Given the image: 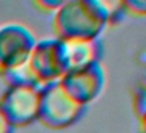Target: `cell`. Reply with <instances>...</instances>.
Wrapping results in <instances>:
<instances>
[{"label": "cell", "mask_w": 146, "mask_h": 133, "mask_svg": "<svg viewBox=\"0 0 146 133\" xmlns=\"http://www.w3.org/2000/svg\"><path fill=\"white\" fill-rule=\"evenodd\" d=\"M123 3L124 14H137L143 16L146 11V2L145 0H133V2H121Z\"/></svg>", "instance_id": "30bf717a"}, {"label": "cell", "mask_w": 146, "mask_h": 133, "mask_svg": "<svg viewBox=\"0 0 146 133\" xmlns=\"http://www.w3.org/2000/svg\"><path fill=\"white\" fill-rule=\"evenodd\" d=\"M146 94H145V89L140 88L138 91H137V94L133 95V110H135L137 116H138L140 122H145V111H146Z\"/></svg>", "instance_id": "9c48e42d"}, {"label": "cell", "mask_w": 146, "mask_h": 133, "mask_svg": "<svg viewBox=\"0 0 146 133\" xmlns=\"http://www.w3.org/2000/svg\"><path fill=\"white\" fill-rule=\"evenodd\" d=\"M61 3H63V0H39V2H36L35 5L38 8H41V10H44V11L55 13V11L61 7Z\"/></svg>", "instance_id": "8fae6325"}, {"label": "cell", "mask_w": 146, "mask_h": 133, "mask_svg": "<svg viewBox=\"0 0 146 133\" xmlns=\"http://www.w3.org/2000/svg\"><path fill=\"white\" fill-rule=\"evenodd\" d=\"M60 86L74 102L85 108L101 95L105 86V72L101 63L66 72L60 80Z\"/></svg>", "instance_id": "8992f818"}, {"label": "cell", "mask_w": 146, "mask_h": 133, "mask_svg": "<svg viewBox=\"0 0 146 133\" xmlns=\"http://www.w3.org/2000/svg\"><path fill=\"white\" fill-rule=\"evenodd\" d=\"M13 130L14 128L10 125V122L5 119V116L0 111V133H13Z\"/></svg>", "instance_id": "7c38bea8"}, {"label": "cell", "mask_w": 146, "mask_h": 133, "mask_svg": "<svg viewBox=\"0 0 146 133\" xmlns=\"http://www.w3.org/2000/svg\"><path fill=\"white\" fill-rule=\"evenodd\" d=\"M54 14L58 39L94 41L108 25L107 8L99 0H68Z\"/></svg>", "instance_id": "6da1fadb"}, {"label": "cell", "mask_w": 146, "mask_h": 133, "mask_svg": "<svg viewBox=\"0 0 146 133\" xmlns=\"http://www.w3.org/2000/svg\"><path fill=\"white\" fill-rule=\"evenodd\" d=\"M85 108L64 92L60 83H49L41 88L38 120L52 130H63L74 125L83 116Z\"/></svg>", "instance_id": "7a4b0ae2"}, {"label": "cell", "mask_w": 146, "mask_h": 133, "mask_svg": "<svg viewBox=\"0 0 146 133\" xmlns=\"http://www.w3.org/2000/svg\"><path fill=\"white\" fill-rule=\"evenodd\" d=\"M36 39L21 24L0 25V74L27 64Z\"/></svg>", "instance_id": "277c9868"}, {"label": "cell", "mask_w": 146, "mask_h": 133, "mask_svg": "<svg viewBox=\"0 0 146 133\" xmlns=\"http://www.w3.org/2000/svg\"><path fill=\"white\" fill-rule=\"evenodd\" d=\"M27 66L38 85L44 86L58 82L66 72L58 38L36 41Z\"/></svg>", "instance_id": "5b68a950"}, {"label": "cell", "mask_w": 146, "mask_h": 133, "mask_svg": "<svg viewBox=\"0 0 146 133\" xmlns=\"http://www.w3.org/2000/svg\"><path fill=\"white\" fill-rule=\"evenodd\" d=\"M39 85H11L0 97V111L13 128L27 127L38 120Z\"/></svg>", "instance_id": "3957f363"}, {"label": "cell", "mask_w": 146, "mask_h": 133, "mask_svg": "<svg viewBox=\"0 0 146 133\" xmlns=\"http://www.w3.org/2000/svg\"><path fill=\"white\" fill-rule=\"evenodd\" d=\"M0 75L3 77V80L7 82L8 86H11V85H38L36 80L33 78V75L27 64H22V66L14 67V69H10V70H5Z\"/></svg>", "instance_id": "ba28073f"}, {"label": "cell", "mask_w": 146, "mask_h": 133, "mask_svg": "<svg viewBox=\"0 0 146 133\" xmlns=\"http://www.w3.org/2000/svg\"><path fill=\"white\" fill-rule=\"evenodd\" d=\"M63 55L66 72L79 70L99 63L102 57V44L99 39L82 41V39H58ZM64 72V74H66Z\"/></svg>", "instance_id": "52a82bcc"}]
</instances>
